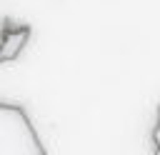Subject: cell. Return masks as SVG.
<instances>
[{
	"label": "cell",
	"instance_id": "1",
	"mask_svg": "<svg viewBox=\"0 0 160 155\" xmlns=\"http://www.w3.org/2000/svg\"><path fill=\"white\" fill-rule=\"evenodd\" d=\"M0 155H48L28 110L0 100Z\"/></svg>",
	"mask_w": 160,
	"mask_h": 155
},
{
	"label": "cell",
	"instance_id": "2",
	"mask_svg": "<svg viewBox=\"0 0 160 155\" xmlns=\"http://www.w3.org/2000/svg\"><path fill=\"white\" fill-rule=\"evenodd\" d=\"M32 38V28L28 22H15L12 18L0 20V65L20 58L25 45Z\"/></svg>",
	"mask_w": 160,
	"mask_h": 155
},
{
	"label": "cell",
	"instance_id": "3",
	"mask_svg": "<svg viewBox=\"0 0 160 155\" xmlns=\"http://www.w3.org/2000/svg\"><path fill=\"white\" fill-rule=\"evenodd\" d=\"M152 155H160V102H158V115H155V128H152Z\"/></svg>",
	"mask_w": 160,
	"mask_h": 155
}]
</instances>
